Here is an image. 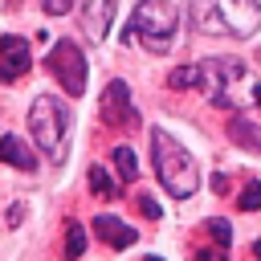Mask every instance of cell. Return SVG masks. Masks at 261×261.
<instances>
[{"label":"cell","mask_w":261,"mask_h":261,"mask_svg":"<svg viewBox=\"0 0 261 261\" xmlns=\"http://www.w3.org/2000/svg\"><path fill=\"white\" fill-rule=\"evenodd\" d=\"M151 163H155V175H159V184H163L167 196H175V200L196 196V188H200V167H196L192 151H188L171 130H163V126L151 130Z\"/></svg>","instance_id":"3"},{"label":"cell","mask_w":261,"mask_h":261,"mask_svg":"<svg viewBox=\"0 0 261 261\" xmlns=\"http://www.w3.org/2000/svg\"><path fill=\"white\" fill-rule=\"evenodd\" d=\"M77 20L90 41H102L114 20V0H77Z\"/></svg>","instance_id":"9"},{"label":"cell","mask_w":261,"mask_h":261,"mask_svg":"<svg viewBox=\"0 0 261 261\" xmlns=\"http://www.w3.org/2000/svg\"><path fill=\"white\" fill-rule=\"evenodd\" d=\"M33 65V45L16 33H4L0 37V82H16L20 73H29Z\"/></svg>","instance_id":"8"},{"label":"cell","mask_w":261,"mask_h":261,"mask_svg":"<svg viewBox=\"0 0 261 261\" xmlns=\"http://www.w3.org/2000/svg\"><path fill=\"white\" fill-rule=\"evenodd\" d=\"M130 37L151 57L171 53V45H175V4L171 0H139L130 8V20H126V45H130Z\"/></svg>","instance_id":"4"},{"label":"cell","mask_w":261,"mask_h":261,"mask_svg":"<svg viewBox=\"0 0 261 261\" xmlns=\"http://www.w3.org/2000/svg\"><path fill=\"white\" fill-rule=\"evenodd\" d=\"M110 159H114V167H118V175H122V179H135V175H139V159H135V151H130L126 143H118Z\"/></svg>","instance_id":"14"},{"label":"cell","mask_w":261,"mask_h":261,"mask_svg":"<svg viewBox=\"0 0 261 261\" xmlns=\"http://www.w3.org/2000/svg\"><path fill=\"white\" fill-rule=\"evenodd\" d=\"M237 208H241V212H257V208H261V184H257V179L245 184V192L237 196Z\"/></svg>","instance_id":"16"},{"label":"cell","mask_w":261,"mask_h":261,"mask_svg":"<svg viewBox=\"0 0 261 261\" xmlns=\"http://www.w3.org/2000/svg\"><path fill=\"white\" fill-rule=\"evenodd\" d=\"M212 188H216V192H228V175H224V171H220V175H212Z\"/></svg>","instance_id":"21"},{"label":"cell","mask_w":261,"mask_h":261,"mask_svg":"<svg viewBox=\"0 0 261 261\" xmlns=\"http://www.w3.org/2000/svg\"><path fill=\"white\" fill-rule=\"evenodd\" d=\"M73 4H77V0H41V8H45L49 16H65Z\"/></svg>","instance_id":"18"},{"label":"cell","mask_w":261,"mask_h":261,"mask_svg":"<svg viewBox=\"0 0 261 261\" xmlns=\"http://www.w3.org/2000/svg\"><path fill=\"white\" fill-rule=\"evenodd\" d=\"M135 204H139V212H143L147 220H159V216H163V208H159L151 196H135Z\"/></svg>","instance_id":"17"},{"label":"cell","mask_w":261,"mask_h":261,"mask_svg":"<svg viewBox=\"0 0 261 261\" xmlns=\"http://www.w3.org/2000/svg\"><path fill=\"white\" fill-rule=\"evenodd\" d=\"M171 90H204L212 106H232L241 110L245 98H237V90L245 94H257V82L249 77V65L241 57H204V61H192V65H179L171 69L167 77Z\"/></svg>","instance_id":"1"},{"label":"cell","mask_w":261,"mask_h":261,"mask_svg":"<svg viewBox=\"0 0 261 261\" xmlns=\"http://www.w3.org/2000/svg\"><path fill=\"white\" fill-rule=\"evenodd\" d=\"M204 232H208V237H212L216 245H224V249L232 245V224H228V220H220V216H212V220H204Z\"/></svg>","instance_id":"15"},{"label":"cell","mask_w":261,"mask_h":261,"mask_svg":"<svg viewBox=\"0 0 261 261\" xmlns=\"http://www.w3.org/2000/svg\"><path fill=\"white\" fill-rule=\"evenodd\" d=\"M20 216H24V204L16 200V204L8 208V216H4V224H8V228H16V224H20Z\"/></svg>","instance_id":"20"},{"label":"cell","mask_w":261,"mask_h":261,"mask_svg":"<svg viewBox=\"0 0 261 261\" xmlns=\"http://www.w3.org/2000/svg\"><path fill=\"white\" fill-rule=\"evenodd\" d=\"M196 261H224V245H212V249H196Z\"/></svg>","instance_id":"19"},{"label":"cell","mask_w":261,"mask_h":261,"mask_svg":"<svg viewBox=\"0 0 261 261\" xmlns=\"http://www.w3.org/2000/svg\"><path fill=\"white\" fill-rule=\"evenodd\" d=\"M45 69L65 86L69 98H82L86 94V57H82L77 41H69V37L53 41L49 45V57H45Z\"/></svg>","instance_id":"6"},{"label":"cell","mask_w":261,"mask_h":261,"mask_svg":"<svg viewBox=\"0 0 261 261\" xmlns=\"http://www.w3.org/2000/svg\"><path fill=\"white\" fill-rule=\"evenodd\" d=\"M253 257H257V261H261V237H257V241H253Z\"/></svg>","instance_id":"22"},{"label":"cell","mask_w":261,"mask_h":261,"mask_svg":"<svg viewBox=\"0 0 261 261\" xmlns=\"http://www.w3.org/2000/svg\"><path fill=\"white\" fill-rule=\"evenodd\" d=\"M98 118H102L110 130H135V126H139V110H135V102H130V86H126L122 77H114V82L102 90Z\"/></svg>","instance_id":"7"},{"label":"cell","mask_w":261,"mask_h":261,"mask_svg":"<svg viewBox=\"0 0 261 261\" xmlns=\"http://www.w3.org/2000/svg\"><path fill=\"white\" fill-rule=\"evenodd\" d=\"M257 65H261V49H257Z\"/></svg>","instance_id":"24"},{"label":"cell","mask_w":261,"mask_h":261,"mask_svg":"<svg viewBox=\"0 0 261 261\" xmlns=\"http://www.w3.org/2000/svg\"><path fill=\"white\" fill-rule=\"evenodd\" d=\"M86 253V228L77 220H65V261H77Z\"/></svg>","instance_id":"13"},{"label":"cell","mask_w":261,"mask_h":261,"mask_svg":"<svg viewBox=\"0 0 261 261\" xmlns=\"http://www.w3.org/2000/svg\"><path fill=\"white\" fill-rule=\"evenodd\" d=\"M29 130H33V143L45 151L49 163H65V155H69V110H65L61 98L37 94L33 106H29Z\"/></svg>","instance_id":"5"},{"label":"cell","mask_w":261,"mask_h":261,"mask_svg":"<svg viewBox=\"0 0 261 261\" xmlns=\"http://www.w3.org/2000/svg\"><path fill=\"white\" fill-rule=\"evenodd\" d=\"M253 102H257V110H261V82H257V94H253Z\"/></svg>","instance_id":"23"},{"label":"cell","mask_w":261,"mask_h":261,"mask_svg":"<svg viewBox=\"0 0 261 261\" xmlns=\"http://www.w3.org/2000/svg\"><path fill=\"white\" fill-rule=\"evenodd\" d=\"M188 20L204 37H253L261 33V0H188Z\"/></svg>","instance_id":"2"},{"label":"cell","mask_w":261,"mask_h":261,"mask_svg":"<svg viewBox=\"0 0 261 261\" xmlns=\"http://www.w3.org/2000/svg\"><path fill=\"white\" fill-rule=\"evenodd\" d=\"M94 232H98V241H106L110 249H130V245L139 241V232H135L130 224H122L118 216H98V220H94Z\"/></svg>","instance_id":"10"},{"label":"cell","mask_w":261,"mask_h":261,"mask_svg":"<svg viewBox=\"0 0 261 261\" xmlns=\"http://www.w3.org/2000/svg\"><path fill=\"white\" fill-rule=\"evenodd\" d=\"M86 179H90V192H94V196H102V200H118V184L110 179V171H106L102 163H94Z\"/></svg>","instance_id":"12"},{"label":"cell","mask_w":261,"mask_h":261,"mask_svg":"<svg viewBox=\"0 0 261 261\" xmlns=\"http://www.w3.org/2000/svg\"><path fill=\"white\" fill-rule=\"evenodd\" d=\"M0 163H12L16 171H33V167H37V155L24 147L20 135H4V139H0Z\"/></svg>","instance_id":"11"}]
</instances>
